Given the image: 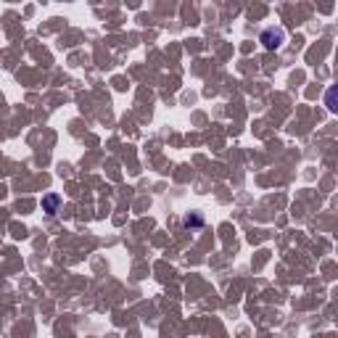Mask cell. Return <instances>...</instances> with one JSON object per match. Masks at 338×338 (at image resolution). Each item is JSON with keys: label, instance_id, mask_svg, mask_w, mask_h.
Masks as SVG:
<instances>
[{"label": "cell", "instance_id": "cell-1", "mask_svg": "<svg viewBox=\"0 0 338 338\" xmlns=\"http://www.w3.org/2000/svg\"><path fill=\"white\" fill-rule=\"evenodd\" d=\"M283 40H285L283 29H275V27L264 29V32H262V37H259V42L264 45V51H277V48L283 45Z\"/></svg>", "mask_w": 338, "mask_h": 338}, {"label": "cell", "instance_id": "cell-2", "mask_svg": "<svg viewBox=\"0 0 338 338\" xmlns=\"http://www.w3.org/2000/svg\"><path fill=\"white\" fill-rule=\"evenodd\" d=\"M58 206H61V196H58V193L42 196V212H45V214H56Z\"/></svg>", "mask_w": 338, "mask_h": 338}, {"label": "cell", "instance_id": "cell-3", "mask_svg": "<svg viewBox=\"0 0 338 338\" xmlns=\"http://www.w3.org/2000/svg\"><path fill=\"white\" fill-rule=\"evenodd\" d=\"M182 227L185 230H198V227H204V217L201 214H188L182 219Z\"/></svg>", "mask_w": 338, "mask_h": 338}, {"label": "cell", "instance_id": "cell-4", "mask_svg": "<svg viewBox=\"0 0 338 338\" xmlns=\"http://www.w3.org/2000/svg\"><path fill=\"white\" fill-rule=\"evenodd\" d=\"M333 98H335V90H328V109H330V111H335V103H333Z\"/></svg>", "mask_w": 338, "mask_h": 338}]
</instances>
